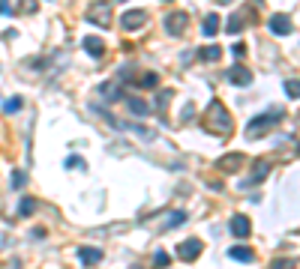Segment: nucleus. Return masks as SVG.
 <instances>
[{"label": "nucleus", "instance_id": "obj_1", "mask_svg": "<svg viewBox=\"0 0 300 269\" xmlns=\"http://www.w3.org/2000/svg\"><path fill=\"white\" fill-rule=\"evenodd\" d=\"M204 126L210 129V132H216V135H231V129H234V123H231V117H228V111L222 108V102H210V108H207V117H204Z\"/></svg>", "mask_w": 300, "mask_h": 269}, {"label": "nucleus", "instance_id": "obj_2", "mask_svg": "<svg viewBox=\"0 0 300 269\" xmlns=\"http://www.w3.org/2000/svg\"><path fill=\"white\" fill-rule=\"evenodd\" d=\"M279 120H282V111H276V108H273L270 114H261V117H255V120L246 126V138H249V141L261 138V135H264V132H270V129H273Z\"/></svg>", "mask_w": 300, "mask_h": 269}, {"label": "nucleus", "instance_id": "obj_3", "mask_svg": "<svg viewBox=\"0 0 300 269\" xmlns=\"http://www.w3.org/2000/svg\"><path fill=\"white\" fill-rule=\"evenodd\" d=\"M144 24H147V12H144V9H129V12L120 15V27H123V30H138V27H144Z\"/></svg>", "mask_w": 300, "mask_h": 269}, {"label": "nucleus", "instance_id": "obj_4", "mask_svg": "<svg viewBox=\"0 0 300 269\" xmlns=\"http://www.w3.org/2000/svg\"><path fill=\"white\" fill-rule=\"evenodd\" d=\"M186 24H189V15H186V12H171V15L165 18V30H168L171 36H180V33L186 30Z\"/></svg>", "mask_w": 300, "mask_h": 269}, {"label": "nucleus", "instance_id": "obj_5", "mask_svg": "<svg viewBox=\"0 0 300 269\" xmlns=\"http://www.w3.org/2000/svg\"><path fill=\"white\" fill-rule=\"evenodd\" d=\"M108 9H111V3H105V0H102V3H96V6L90 9L87 21H90V24H99V27H108V24H111V18H108Z\"/></svg>", "mask_w": 300, "mask_h": 269}, {"label": "nucleus", "instance_id": "obj_6", "mask_svg": "<svg viewBox=\"0 0 300 269\" xmlns=\"http://www.w3.org/2000/svg\"><path fill=\"white\" fill-rule=\"evenodd\" d=\"M267 27H270V33H276V36H288V33L294 30V24H291L288 15H270Z\"/></svg>", "mask_w": 300, "mask_h": 269}, {"label": "nucleus", "instance_id": "obj_7", "mask_svg": "<svg viewBox=\"0 0 300 269\" xmlns=\"http://www.w3.org/2000/svg\"><path fill=\"white\" fill-rule=\"evenodd\" d=\"M228 81H231L234 87H249V84H252V72H249L246 66H231V69H228Z\"/></svg>", "mask_w": 300, "mask_h": 269}, {"label": "nucleus", "instance_id": "obj_8", "mask_svg": "<svg viewBox=\"0 0 300 269\" xmlns=\"http://www.w3.org/2000/svg\"><path fill=\"white\" fill-rule=\"evenodd\" d=\"M177 254H180V260H195L201 254V239H183L177 245Z\"/></svg>", "mask_w": 300, "mask_h": 269}, {"label": "nucleus", "instance_id": "obj_9", "mask_svg": "<svg viewBox=\"0 0 300 269\" xmlns=\"http://www.w3.org/2000/svg\"><path fill=\"white\" fill-rule=\"evenodd\" d=\"M267 173H270V164H267V161H255V173H252L249 179H243V183H237V186H240V189H252V186L261 183Z\"/></svg>", "mask_w": 300, "mask_h": 269}, {"label": "nucleus", "instance_id": "obj_10", "mask_svg": "<svg viewBox=\"0 0 300 269\" xmlns=\"http://www.w3.org/2000/svg\"><path fill=\"white\" fill-rule=\"evenodd\" d=\"M228 227H231V233H234L237 239H246V236L252 233V230H249V227H252V224H249V218H246V215H240V213H237V215H231V224H228Z\"/></svg>", "mask_w": 300, "mask_h": 269}, {"label": "nucleus", "instance_id": "obj_11", "mask_svg": "<svg viewBox=\"0 0 300 269\" xmlns=\"http://www.w3.org/2000/svg\"><path fill=\"white\" fill-rule=\"evenodd\" d=\"M240 164H243V156H240V153H228V156H222V159L216 161V167H219V170H225V173L237 170Z\"/></svg>", "mask_w": 300, "mask_h": 269}, {"label": "nucleus", "instance_id": "obj_12", "mask_svg": "<svg viewBox=\"0 0 300 269\" xmlns=\"http://www.w3.org/2000/svg\"><path fill=\"white\" fill-rule=\"evenodd\" d=\"M78 260H81L84 266H96V263L102 260V251L93 248V245H84V248H78Z\"/></svg>", "mask_w": 300, "mask_h": 269}, {"label": "nucleus", "instance_id": "obj_13", "mask_svg": "<svg viewBox=\"0 0 300 269\" xmlns=\"http://www.w3.org/2000/svg\"><path fill=\"white\" fill-rule=\"evenodd\" d=\"M84 51H87L93 60H99V57L105 54V42H102V39H96V36H84Z\"/></svg>", "mask_w": 300, "mask_h": 269}, {"label": "nucleus", "instance_id": "obj_14", "mask_svg": "<svg viewBox=\"0 0 300 269\" xmlns=\"http://www.w3.org/2000/svg\"><path fill=\"white\" fill-rule=\"evenodd\" d=\"M126 108H129V111H132L135 117H147L150 111H153V108H150V105H147L144 99H135V96H132V99H126Z\"/></svg>", "mask_w": 300, "mask_h": 269}, {"label": "nucleus", "instance_id": "obj_15", "mask_svg": "<svg viewBox=\"0 0 300 269\" xmlns=\"http://www.w3.org/2000/svg\"><path fill=\"white\" fill-rule=\"evenodd\" d=\"M234 260H240V263H252L255 260V254H252V248H246V245H234L231 251H228Z\"/></svg>", "mask_w": 300, "mask_h": 269}, {"label": "nucleus", "instance_id": "obj_16", "mask_svg": "<svg viewBox=\"0 0 300 269\" xmlns=\"http://www.w3.org/2000/svg\"><path fill=\"white\" fill-rule=\"evenodd\" d=\"M201 30H204V36H207V39H210V36H216V33H219V15H216V12H213V15H207Z\"/></svg>", "mask_w": 300, "mask_h": 269}, {"label": "nucleus", "instance_id": "obj_17", "mask_svg": "<svg viewBox=\"0 0 300 269\" xmlns=\"http://www.w3.org/2000/svg\"><path fill=\"white\" fill-rule=\"evenodd\" d=\"M198 57H201V60H207V63H213V60H219V57H222V48H219V45H207V48H201V51H198Z\"/></svg>", "mask_w": 300, "mask_h": 269}, {"label": "nucleus", "instance_id": "obj_18", "mask_svg": "<svg viewBox=\"0 0 300 269\" xmlns=\"http://www.w3.org/2000/svg\"><path fill=\"white\" fill-rule=\"evenodd\" d=\"M183 221H186V213L177 210V213H171V215L165 218V230H171V227H177V224H183Z\"/></svg>", "mask_w": 300, "mask_h": 269}, {"label": "nucleus", "instance_id": "obj_19", "mask_svg": "<svg viewBox=\"0 0 300 269\" xmlns=\"http://www.w3.org/2000/svg\"><path fill=\"white\" fill-rule=\"evenodd\" d=\"M21 105H24V99H21V96H12V99H6L3 111H6V114H18V111H21Z\"/></svg>", "mask_w": 300, "mask_h": 269}, {"label": "nucleus", "instance_id": "obj_20", "mask_svg": "<svg viewBox=\"0 0 300 269\" xmlns=\"http://www.w3.org/2000/svg\"><path fill=\"white\" fill-rule=\"evenodd\" d=\"M225 30H228L231 36H234V33H240V30H243V18H240V15H231V18H228V24H225Z\"/></svg>", "mask_w": 300, "mask_h": 269}, {"label": "nucleus", "instance_id": "obj_21", "mask_svg": "<svg viewBox=\"0 0 300 269\" xmlns=\"http://www.w3.org/2000/svg\"><path fill=\"white\" fill-rule=\"evenodd\" d=\"M33 210H36V201H33V198H21L18 213H21V215H33Z\"/></svg>", "mask_w": 300, "mask_h": 269}, {"label": "nucleus", "instance_id": "obj_22", "mask_svg": "<svg viewBox=\"0 0 300 269\" xmlns=\"http://www.w3.org/2000/svg\"><path fill=\"white\" fill-rule=\"evenodd\" d=\"M156 84H159V78H156V75H153V72H150V75H144V78H141V81H138V87H141V90H153V87H156Z\"/></svg>", "mask_w": 300, "mask_h": 269}, {"label": "nucleus", "instance_id": "obj_23", "mask_svg": "<svg viewBox=\"0 0 300 269\" xmlns=\"http://www.w3.org/2000/svg\"><path fill=\"white\" fill-rule=\"evenodd\" d=\"M168 263H171V257H168V251H156V254H153V266H156V269H165Z\"/></svg>", "mask_w": 300, "mask_h": 269}, {"label": "nucleus", "instance_id": "obj_24", "mask_svg": "<svg viewBox=\"0 0 300 269\" xmlns=\"http://www.w3.org/2000/svg\"><path fill=\"white\" fill-rule=\"evenodd\" d=\"M24 183H27V173H24V170H12V183H9V186H12V189H21Z\"/></svg>", "mask_w": 300, "mask_h": 269}, {"label": "nucleus", "instance_id": "obj_25", "mask_svg": "<svg viewBox=\"0 0 300 269\" xmlns=\"http://www.w3.org/2000/svg\"><path fill=\"white\" fill-rule=\"evenodd\" d=\"M63 167H69V170H72V167H84V161H81V156H69V159L63 161Z\"/></svg>", "mask_w": 300, "mask_h": 269}, {"label": "nucleus", "instance_id": "obj_26", "mask_svg": "<svg viewBox=\"0 0 300 269\" xmlns=\"http://www.w3.org/2000/svg\"><path fill=\"white\" fill-rule=\"evenodd\" d=\"M231 54H234V57L240 60V57L246 54V45H243V42H234V45H231Z\"/></svg>", "mask_w": 300, "mask_h": 269}, {"label": "nucleus", "instance_id": "obj_27", "mask_svg": "<svg viewBox=\"0 0 300 269\" xmlns=\"http://www.w3.org/2000/svg\"><path fill=\"white\" fill-rule=\"evenodd\" d=\"M273 269H291V260L288 257H279V260H273Z\"/></svg>", "mask_w": 300, "mask_h": 269}, {"label": "nucleus", "instance_id": "obj_28", "mask_svg": "<svg viewBox=\"0 0 300 269\" xmlns=\"http://www.w3.org/2000/svg\"><path fill=\"white\" fill-rule=\"evenodd\" d=\"M285 93H288L291 99H297V81H288V84H285Z\"/></svg>", "mask_w": 300, "mask_h": 269}, {"label": "nucleus", "instance_id": "obj_29", "mask_svg": "<svg viewBox=\"0 0 300 269\" xmlns=\"http://www.w3.org/2000/svg\"><path fill=\"white\" fill-rule=\"evenodd\" d=\"M0 15H12V6H9V0H0Z\"/></svg>", "mask_w": 300, "mask_h": 269}, {"label": "nucleus", "instance_id": "obj_30", "mask_svg": "<svg viewBox=\"0 0 300 269\" xmlns=\"http://www.w3.org/2000/svg\"><path fill=\"white\" fill-rule=\"evenodd\" d=\"M21 6H24L27 12H36V0H21Z\"/></svg>", "mask_w": 300, "mask_h": 269}, {"label": "nucleus", "instance_id": "obj_31", "mask_svg": "<svg viewBox=\"0 0 300 269\" xmlns=\"http://www.w3.org/2000/svg\"><path fill=\"white\" fill-rule=\"evenodd\" d=\"M219 3H231V0H219Z\"/></svg>", "mask_w": 300, "mask_h": 269}, {"label": "nucleus", "instance_id": "obj_32", "mask_svg": "<svg viewBox=\"0 0 300 269\" xmlns=\"http://www.w3.org/2000/svg\"><path fill=\"white\" fill-rule=\"evenodd\" d=\"M132 269H141V266H132Z\"/></svg>", "mask_w": 300, "mask_h": 269}]
</instances>
